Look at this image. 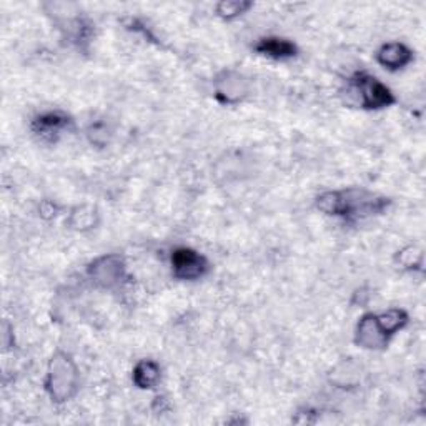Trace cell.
Wrapping results in <instances>:
<instances>
[{
	"label": "cell",
	"instance_id": "obj_1",
	"mask_svg": "<svg viewBox=\"0 0 426 426\" xmlns=\"http://www.w3.org/2000/svg\"><path fill=\"white\" fill-rule=\"evenodd\" d=\"M175 275L183 280H193V278L202 277L206 272V261L197 252L188 250V248H180L175 250L172 256Z\"/></svg>",
	"mask_w": 426,
	"mask_h": 426
},
{
	"label": "cell",
	"instance_id": "obj_2",
	"mask_svg": "<svg viewBox=\"0 0 426 426\" xmlns=\"http://www.w3.org/2000/svg\"><path fill=\"white\" fill-rule=\"evenodd\" d=\"M358 87H360L361 95H363V105L366 108L386 107V105L393 102V97H391L390 90L383 87L377 79L360 77Z\"/></svg>",
	"mask_w": 426,
	"mask_h": 426
},
{
	"label": "cell",
	"instance_id": "obj_3",
	"mask_svg": "<svg viewBox=\"0 0 426 426\" xmlns=\"http://www.w3.org/2000/svg\"><path fill=\"white\" fill-rule=\"evenodd\" d=\"M256 50L263 56L273 58H288L293 57L295 52H297L292 42L284 39H263L256 45Z\"/></svg>",
	"mask_w": 426,
	"mask_h": 426
},
{
	"label": "cell",
	"instance_id": "obj_4",
	"mask_svg": "<svg viewBox=\"0 0 426 426\" xmlns=\"http://www.w3.org/2000/svg\"><path fill=\"white\" fill-rule=\"evenodd\" d=\"M378 58L383 65L390 67V69H398V67H403L404 63L410 62L411 52L407 47H403V45L391 44L382 49Z\"/></svg>",
	"mask_w": 426,
	"mask_h": 426
},
{
	"label": "cell",
	"instance_id": "obj_5",
	"mask_svg": "<svg viewBox=\"0 0 426 426\" xmlns=\"http://www.w3.org/2000/svg\"><path fill=\"white\" fill-rule=\"evenodd\" d=\"M158 379V368L150 361H143L135 370V382L142 388H151Z\"/></svg>",
	"mask_w": 426,
	"mask_h": 426
},
{
	"label": "cell",
	"instance_id": "obj_6",
	"mask_svg": "<svg viewBox=\"0 0 426 426\" xmlns=\"http://www.w3.org/2000/svg\"><path fill=\"white\" fill-rule=\"evenodd\" d=\"M67 122L69 120H67L63 115H60V113H49V115L40 117V119L37 120V126H39L37 132L42 135H52L58 132L62 126H65Z\"/></svg>",
	"mask_w": 426,
	"mask_h": 426
},
{
	"label": "cell",
	"instance_id": "obj_7",
	"mask_svg": "<svg viewBox=\"0 0 426 426\" xmlns=\"http://www.w3.org/2000/svg\"><path fill=\"white\" fill-rule=\"evenodd\" d=\"M250 7V3H238V2H225L220 3V7H218V12L223 17H235L238 14H242L245 8Z\"/></svg>",
	"mask_w": 426,
	"mask_h": 426
}]
</instances>
